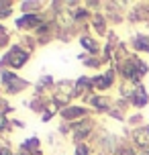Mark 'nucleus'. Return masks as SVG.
Segmentation results:
<instances>
[{
  "label": "nucleus",
  "instance_id": "f257e3e1",
  "mask_svg": "<svg viewBox=\"0 0 149 155\" xmlns=\"http://www.w3.org/2000/svg\"><path fill=\"white\" fill-rule=\"evenodd\" d=\"M27 59H29V53H27L21 45H15L6 55H4V63L10 65V68H15V70L23 68L25 63H27Z\"/></svg>",
  "mask_w": 149,
  "mask_h": 155
},
{
  "label": "nucleus",
  "instance_id": "f03ea898",
  "mask_svg": "<svg viewBox=\"0 0 149 155\" xmlns=\"http://www.w3.org/2000/svg\"><path fill=\"white\" fill-rule=\"evenodd\" d=\"M131 137H133L135 145H139V147H143V149H149V127L135 129Z\"/></svg>",
  "mask_w": 149,
  "mask_h": 155
},
{
  "label": "nucleus",
  "instance_id": "7ed1b4c3",
  "mask_svg": "<svg viewBox=\"0 0 149 155\" xmlns=\"http://www.w3.org/2000/svg\"><path fill=\"white\" fill-rule=\"evenodd\" d=\"M74 127V141L76 143H80V141H84L90 135V131H92V123L90 120H86V123H82V124H71Z\"/></svg>",
  "mask_w": 149,
  "mask_h": 155
},
{
  "label": "nucleus",
  "instance_id": "20e7f679",
  "mask_svg": "<svg viewBox=\"0 0 149 155\" xmlns=\"http://www.w3.org/2000/svg\"><path fill=\"white\" fill-rule=\"evenodd\" d=\"M16 27L18 29H35V27H41V16L39 15H25L16 21Z\"/></svg>",
  "mask_w": 149,
  "mask_h": 155
},
{
  "label": "nucleus",
  "instance_id": "39448f33",
  "mask_svg": "<svg viewBox=\"0 0 149 155\" xmlns=\"http://www.w3.org/2000/svg\"><path fill=\"white\" fill-rule=\"evenodd\" d=\"M112 82H114V71H106L104 76H96L94 80H92V84H94L98 90H106V88H110Z\"/></svg>",
  "mask_w": 149,
  "mask_h": 155
},
{
  "label": "nucleus",
  "instance_id": "423d86ee",
  "mask_svg": "<svg viewBox=\"0 0 149 155\" xmlns=\"http://www.w3.org/2000/svg\"><path fill=\"white\" fill-rule=\"evenodd\" d=\"M88 110L82 108V106H68V108H61V116L65 120H71V118H78V116H84Z\"/></svg>",
  "mask_w": 149,
  "mask_h": 155
},
{
  "label": "nucleus",
  "instance_id": "0eeeda50",
  "mask_svg": "<svg viewBox=\"0 0 149 155\" xmlns=\"http://www.w3.org/2000/svg\"><path fill=\"white\" fill-rule=\"evenodd\" d=\"M147 100H149V96L143 88H137L133 92V96H131V104H133V106H145Z\"/></svg>",
  "mask_w": 149,
  "mask_h": 155
},
{
  "label": "nucleus",
  "instance_id": "6e6552de",
  "mask_svg": "<svg viewBox=\"0 0 149 155\" xmlns=\"http://www.w3.org/2000/svg\"><path fill=\"white\" fill-rule=\"evenodd\" d=\"M21 8H23L25 15H37L39 8H43V2H23Z\"/></svg>",
  "mask_w": 149,
  "mask_h": 155
},
{
  "label": "nucleus",
  "instance_id": "1a4fd4ad",
  "mask_svg": "<svg viewBox=\"0 0 149 155\" xmlns=\"http://www.w3.org/2000/svg\"><path fill=\"white\" fill-rule=\"evenodd\" d=\"M80 43H82V47L86 49V51H90V53H98V43H96L94 39H90V37H80Z\"/></svg>",
  "mask_w": 149,
  "mask_h": 155
},
{
  "label": "nucleus",
  "instance_id": "9d476101",
  "mask_svg": "<svg viewBox=\"0 0 149 155\" xmlns=\"http://www.w3.org/2000/svg\"><path fill=\"white\" fill-rule=\"evenodd\" d=\"M133 47L135 49H145V51H149V37H143V35H139V37H135L133 41Z\"/></svg>",
  "mask_w": 149,
  "mask_h": 155
},
{
  "label": "nucleus",
  "instance_id": "9b49d317",
  "mask_svg": "<svg viewBox=\"0 0 149 155\" xmlns=\"http://www.w3.org/2000/svg\"><path fill=\"white\" fill-rule=\"evenodd\" d=\"M92 104L98 106V110H106L110 106V100L108 98H102V96H94V98H92Z\"/></svg>",
  "mask_w": 149,
  "mask_h": 155
},
{
  "label": "nucleus",
  "instance_id": "f8f14e48",
  "mask_svg": "<svg viewBox=\"0 0 149 155\" xmlns=\"http://www.w3.org/2000/svg\"><path fill=\"white\" fill-rule=\"evenodd\" d=\"M94 29L100 33V35H102V33H106V27H104V18H102V15L94 16Z\"/></svg>",
  "mask_w": 149,
  "mask_h": 155
},
{
  "label": "nucleus",
  "instance_id": "ddd939ff",
  "mask_svg": "<svg viewBox=\"0 0 149 155\" xmlns=\"http://www.w3.org/2000/svg\"><path fill=\"white\" fill-rule=\"evenodd\" d=\"M8 124H10V123H8V118H6V114H4V112H0V133L4 131V129H6Z\"/></svg>",
  "mask_w": 149,
  "mask_h": 155
},
{
  "label": "nucleus",
  "instance_id": "4468645a",
  "mask_svg": "<svg viewBox=\"0 0 149 155\" xmlns=\"http://www.w3.org/2000/svg\"><path fill=\"white\" fill-rule=\"evenodd\" d=\"M76 155H90V151H88V147L84 143H80L78 147H76Z\"/></svg>",
  "mask_w": 149,
  "mask_h": 155
},
{
  "label": "nucleus",
  "instance_id": "2eb2a0df",
  "mask_svg": "<svg viewBox=\"0 0 149 155\" xmlns=\"http://www.w3.org/2000/svg\"><path fill=\"white\" fill-rule=\"evenodd\" d=\"M21 155H41V151H37V153H27V151H21Z\"/></svg>",
  "mask_w": 149,
  "mask_h": 155
}]
</instances>
